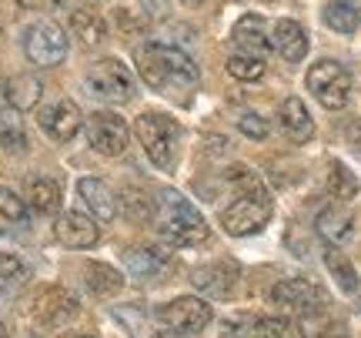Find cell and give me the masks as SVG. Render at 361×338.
Returning a JSON list of instances; mask_svg holds the SVG:
<instances>
[{
	"label": "cell",
	"instance_id": "5bb4252c",
	"mask_svg": "<svg viewBox=\"0 0 361 338\" xmlns=\"http://www.w3.org/2000/svg\"><path fill=\"white\" fill-rule=\"evenodd\" d=\"M231 40H234V47H238V54H247V57L264 61V54H268V47H271V37L264 34V17L245 13V17L234 24Z\"/></svg>",
	"mask_w": 361,
	"mask_h": 338
},
{
	"label": "cell",
	"instance_id": "f1b7e54d",
	"mask_svg": "<svg viewBox=\"0 0 361 338\" xmlns=\"http://www.w3.org/2000/svg\"><path fill=\"white\" fill-rule=\"evenodd\" d=\"M228 74L238 80H258L261 74H264V61L247 57V54H231V57H228Z\"/></svg>",
	"mask_w": 361,
	"mask_h": 338
},
{
	"label": "cell",
	"instance_id": "4dcf8cb0",
	"mask_svg": "<svg viewBox=\"0 0 361 338\" xmlns=\"http://www.w3.org/2000/svg\"><path fill=\"white\" fill-rule=\"evenodd\" d=\"M258 332H261V338H305L301 328L291 318H261Z\"/></svg>",
	"mask_w": 361,
	"mask_h": 338
},
{
	"label": "cell",
	"instance_id": "484cf974",
	"mask_svg": "<svg viewBox=\"0 0 361 338\" xmlns=\"http://www.w3.org/2000/svg\"><path fill=\"white\" fill-rule=\"evenodd\" d=\"M40 101V80L30 74H17L13 80H7V104L13 111H27Z\"/></svg>",
	"mask_w": 361,
	"mask_h": 338
},
{
	"label": "cell",
	"instance_id": "4fadbf2b",
	"mask_svg": "<svg viewBox=\"0 0 361 338\" xmlns=\"http://www.w3.org/2000/svg\"><path fill=\"white\" fill-rule=\"evenodd\" d=\"M54 234L57 241L67 248H94L97 238H101V228L90 215H80V211H64L57 224H54Z\"/></svg>",
	"mask_w": 361,
	"mask_h": 338
},
{
	"label": "cell",
	"instance_id": "8d00e7d4",
	"mask_svg": "<svg viewBox=\"0 0 361 338\" xmlns=\"http://www.w3.org/2000/svg\"><path fill=\"white\" fill-rule=\"evenodd\" d=\"M17 7H24V11H54V7H61V0H17Z\"/></svg>",
	"mask_w": 361,
	"mask_h": 338
},
{
	"label": "cell",
	"instance_id": "83f0119b",
	"mask_svg": "<svg viewBox=\"0 0 361 338\" xmlns=\"http://www.w3.org/2000/svg\"><path fill=\"white\" fill-rule=\"evenodd\" d=\"M328 195L341 198V201H348V198L358 195V178H355V171L345 168L341 161H335L331 171H328Z\"/></svg>",
	"mask_w": 361,
	"mask_h": 338
},
{
	"label": "cell",
	"instance_id": "8992f818",
	"mask_svg": "<svg viewBox=\"0 0 361 338\" xmlns=\"http://www.w3.org/2000/svg\"><path fill=\"white\" fill-rule=\"evenodd\" d=\"M24 54L34 67H57L67 57V34L54 20H37L27 27Z\"/></svg>",
	"mask_w": 361,
	"mask_h": 338
},
{
	"label": "cell",
	"instance_id": "3957f363",
	"mask_svg": "<svg viewBox=\"0 0 361 338\" xmlns=\"http://www.w3.org/2000/svg\"><path fill=\"white\" fill-rule=\"evenodd\" d=\"M134 131H137V141H141L144 155L151 157L157 168L161 171L174 168V161H178V138H180L174 117L157 114V111H147V114L137 117Z\"/></svg>",
	"mask_w": 361,
	"mask_h": 338
},
{
	"label": "cell",
	"instance_id": "5b68a950",
	"mask_svg": "<svg viewBox=\"0 0 361 338\" xmlns=\"http://www.w3.org/2000/svg\"><path fill=\"white\" fill-rule=\"evenodd\" d=\"M308 91L328 111H341L351 97V74L338 61H318L308 71Z\"/></svg>",
	"mask_w": 361,
	"mask_h": 338
},
{
	"label": "cell",
	"instance_id": "e575fe53",
	"mask_svg": "<svg viewBox=\"0 0 361 338\" xmlns=\"http://www.w3.org/2000/svg\"><path fill=\"white\" fill-rule=\"evenodd\" d=\"M224 338H261V332H258V325H247V322H234V325H228Z\"/></svg>",
	"mask_w": 361,
	"mask_h": 338
},
{
	"label": "cell",
	"instance_id": "f35d334b",
	"mask_svg": "<svg viewBox=\"0 0 361 338\" xmlns=\"http://www.w3.org/2000/svg\"><path fill=\"white\" fill-rule=\"evenodd\" d=\"M0 107H7V78L0 74Z\"/></svg>",
	"mask_w": 361,
	"mask_h": 338
},
{
	"label": "cell",
	"instance_id": "7402d4cb",
	"mask_svg": "<svg viewBox=\"0 0 361 338\" xmlns=\"http://www.w3.org/2000/svg\"><path fill=\"white\" fill-rule=\"evenodd\" d=\"M324 24L335 34H355L361 24V11L355 0H328L324 4Z\"/></svg>",
	"mask_w": 361,
	"mask_h": 338
},
{
	"label": "cell",
	"instance_id": "d4e9b609",
	"mask_svg": "<svg viewBox=\"0 0 361 338\" xmlns=\"http://www.w3.org/2000/svg\"><path fill=\"white\" fill-rule=\"evenodd\" d=\"M27 201L34 205V211L40 215H51V211L61 208V184L54 178H34L27 184Z\"/></svg>",
	"mask_w": 361,
	"mask_h": 338
},
{
	"label": "cell",
	"instance_id": "6da1fadb",
	"mask_svg": "<svg viewBox=\"0 0 361 338\" xmlns=\"http://www.w3.org/2000/svg\"><path fill=\"white\" fill-rule=\"evenodd\" d=\"M137 71L157 94H188L197 87V64L174 44L151 40L137 51Z\"/></svg>",
	"mask_w": 361,
	"mask_h": 338
},
{
	"label": "cell",
	"instance_id": "ba28073f",
	"mask_svg": "<svg viewBox=\"0 0 361 338\" xmlns=\"http://www.w3.org/2000/svg\"><path fill=\"white\" fill-rule=\"evenodd\" d=\"M87 141L97 155L117 157L128 151L130 131H128V124H124V117L114 114V111H94V114L87 117Z\"/></svg>",
	"mask_w": 361,
	"mask_h": 338
},
{
	"label": "cell",
	"instance_id": "7bdbcfd3",
	"mask_svg": "<svg viewBox=\"0 0 361 338\" xmlns=\"http://www.w3.org/2000/svg\"><path fill=\"white\" fill-rule=\"evenodd\" d=\"M78 338H97V335H78Z\"/></svg>",
	"mask_w": 361,
	"mask_h": 338
},
{
	"label": "cell",
	"instance_id": "7c38bea8",
	"mask_svg": "<svg viewBox=\"0 0 361 338\" xmlns=\"http://www.w3.org/2000/svg\"><path fill=\"white\" fill-rule=\"evenodd\" d=\"M40 128L47 131V138L54 141H74L78 131L84 128V117H80V107L74 101H54V104H44L40 107Z\"/></svg>",
	"mask_w": 361,
	"mask_h": 338
},
{
	"label": "cell",
	"instance_id": "60d3db41",
	"mask_svg": "<svg viewBox=\"0 0 361 338\" xmlns=\"http://www.w3.org/2000/svg\"><path fill=\"white\" fill-rule=\"evenodd\" d=\"M0 338H11L7 335V328H4V322H0Z\"/></svg>",
	"mask_w": 361,
	"mask_h": 338
},
{
	"label": "cell",
	"instance_id": "52a82bcc",
	"mask_svg": "<svg viewBox=\"0 0 361 338\" xmlns=\"http://www.w3.org/2000/svg\"><path fill=\"white\" fill-rule=\"evenodd\" d=\"M87 87L104 101L121 104V101H130V94H134V74L117 57H104L87 67Z\"/></svg>",
	"mask_w": 361,
	"mask_h": 338
},
{
	"label": "cell",
	"instance_id": "d6a6232c",
	"mask_svg": "<svg viewBox=\"0 0 361 338\" xmlns=\"http://www.w3.org/2000/svg\"><path fill=\"white\" fill-rule=\"evenodd\" d=\"M124 211H128V218H134V222H144V218L154 215V201L137 195V191H124Z\"/></svg>",
	"mask_w": 361,
	"mask_h": 338
},
{
	"label": "cell",
	"instance_id": "cb8c5ba5",
	"mask_svg": "<svg viewBox=\"0 0 361 338\" xmlns=\"http://www.w3.org/2000/svg\"><path fill=\"white\" fill-rule=\"evenodd\" d=\"M84 274H87V288L94 295H101V298L117 295L124 288V274L117 272V268H111V265H101V261H90L87 268H84Z\"/></svg>",
	"mask_w": 361,
	"mask_h": 338
},
{
	"label": "cell",
	"instance_id": "7a4b0ae2",
	"mask_svg": "<svg viewBox=\"0 0 361 338\" xmlns=\"http://www.w3.org/2000/svg\"><path fill=\"white\" fill-rule=\"evenodd\" d=\"M157 218V234L174 248H194V245H204L211 228H207L204 215L194 208L188 198H180L178 191H164L161 201L154 208Z\"/></svg>",
	"mask_w": 361,
	"mask_h": 338
},
{
	"label": "cell",
	"instance_id": "9c48e42d",
	"mask_svg": "<svg viewBox=\"0 0 361 338\" xmlns=\"http://www.w3.org/2000/svg\"><path fill=\"white\" fill-rule=\"evenodd\" d=\"M30 315H34V322H40V325L61 328L78 315V298L61 285H44L30 298Z\"/></svg>",
	"mask_w": 361,
	"mask_h": 338
},
{
	"label": "cell",
	"instance_id": "603a6c76",
	"mask_svg": "<svg viewBox=\"0 0 361 338\" xmlns=\"http://www.w3.org/2000/svg\"><path fill=\"white\" fill-rule=\"evenodd\" d=\"M318 234H322L324 241H331V245H341V241H348L351 238V215L345 208H324L318 215Z\"/></svg>",
	"mask_w": 361,
	"mask_h": 338
},
{
	"label": "cell",
	"instance_id": "74e56055",
	"mask_svg": "<svg viewBox=\"0 0 361 338\" xmlns=\"http://www.w3.org/2000/svg\"><path fill=\"white\" fill-rule=\"evenodd\" d=\"M311 338H348V335H345V332H341L338 325H324L322 332H314Z\"/></svg>",
	"mask_w": 361,
	"mask_h": 338
},
{
	"label": "cell",
	"instance_id": "2e32d148",
	"mask_svg": "<svg viewBox=\"0 0 361 338\" xmlns=\"http://www.w3.org/2000/svg\"><path fill=\"white\" fill-rule=\"evenodd\" d=\"M78 195H80V201L87 205L94 222H111L117 215V198H114V191L107 188V181H101V178H80Z\"/></svg>",
	"mask_w": 361,
	"mask_h": 338
},
{
	"label": "cell",
	"instance_id": "f546056e",
	"mask_svg": "<svg viewBox=\"0 0 361 338\" xmlns=\"http://www.w3.org/2000/svg\"><path fill=\"white\" fill-rule=\"evenodd\" d=\"M27 278V265L11 251H0V288H17Z\"/></svg>",
	"mask_w": 361,
	"mask_h": 338
},
{
	"label": "cell",
	"instance_id": "d6986e66",
	"mask_svg": "<svg viewBox=\"0 0 361 338\" xmlns=\"http://www.w3.org/2000/svg\"><path fill=\"white\" fill-rule=\"evenodd\" d=\"M234 274H238V268H234L231 261H218V265L197 268L194 272V285L201 288V291H207L211 298H224L234 288Z\"/></svg>",
	"mask_w": 361,
	"mask_h": 338
},
{
	"label": "cell",
	"instance_id": "44dd1931",
	"mask_svg": "<svg viewBox=\"0 0 361 338\" xmlns=\"http://www.w3.org/2000/svg\"><path fill=\"white\" fill-rule=\"evenodd\" d=\"M0 147L11 155H24L27 151V128L20 111L13 107H0Z\"/></svg>",
	"mask_w": 361,
	"mask_h": 338
},
{
	"label": "cell",
	"instance_id": "ac0fdd59",
	"mask_svg": "<svg viewBox=\"0 0 361 338\" xmlns=\"http://www.w3.org/2000/svg\"><path fill=\"white\" fill-rule=\"evenodd\" d=\"M281 128H284V134H288L295 144L311 141V134H314V121H311L308 107H305V101H301V97H284V104H281Z\"/></svg>",
	"mask_w": 361,
	"mask_h": 338
},
{
	"label": "cell",
	"instance_id": "836d02e7",
	"mask_svg": "<svg viewBox=\"0 0 361 338\" xmlns=\"http://www.w3.org/2000/svg\"><path fill=\"white\" fill-rule=\"evenodd\" d=\"M238 128H241V134H247L251 141H264V138H268V121L261 114H241L238 117Z\"/></svg>",
	"mask_w": 361,
	"mask_h": 338
},
{
	"label": "cell",
	"instance_id": "277c9868",
	"mask_svg": "<svg viewBox=\"0 0 361 338\" xmlns=\"http://www.w3.org/2000/svg\"><path fill=\"white\" fill-rule=\"evenodd\" d=\"M271 198L264 188H251L245 195L231 201V208L221 211V224H224V231L234 234V238H245V234H255L261 231L264 224L271 222Z\"/></svg>",
	"mask_w": 361,
	"mask_h": 338
},
{
	"label": "cell",
	"instance_id": "8fae6325",
	"mask_svg": "<svg viewBox=\"0 0 361 338\" xmlns=\"http://www.w3.org/2000/svg\"><path fill=\"white\" fill-rule=\"evenodd\" d=\"M271 301L284 305V308H298V312H322L328 305V295L305 278H284L271 288Z\"/></svg>",
	"mask_w": 361,
	"mask_h": 338
},
{
	"label": "cell",
	"instance_id": "9a60e30c",
	"mask_svg": "<svg viewBox=\"0 0 361 338\" xmlns=\"http://www.w3.org/2000/svg\"><path fill=\"white\" fill-rule=\"evenodd\" d=\"M271 47L281 54L288 64H298L305 54H308V34H305V27L291 20V17H281L274 30H271Z\"/></svg>",
	"mask_w": 361,
	"mask_h": 338
},
{
	"label": "cell",
	"instance_id": "e0dca14e",
	"mask_svg": "<svg viewBox=\"0 0 361 338\" xmlns=\"http://www.w3.org/2000/svg\"><path fill=\"white\" fill-rule=\"evenodd\" d=\"M124 268L134 282H154L168 268V255L161 248H130L124 255Z\"/></svg>",
	"mask_w": 361,
	"mask_h": 338
},
{
	"label": "cell",
	"instance_id": "1f68e13d",
	"mask_svg": "<svg viewBox=\"0 0 361 338\" xmlns=\"http://www.w3.org/2000/svg\"><path fill=\"white\" fill-rule=\"evenodd\" d=\"M0 218H7V222H27L24 198H17L11 188H0Z\"/></svg>",
	"mask_w": 361,
	"mask_h": 338
},
{
	"label": "cell",
	"instance_id": "4316f807",
	"mask_svg": "<svg viewBox=\"0 0 361 338\" xmlns=\"http://www.w3.org/2000/svg\"><path fill=\"white\" fill-rule=\"evenodd\" d=\"M324 265H328V272L335 274V282L341 285V291H358V272H355V265L348 261L345 251H338L335 245L324 248Z\"/></svg>",
	"mask_w": 361,
	"mask_h": 338
},
{
	"label": "cell",
	"instance_id": "30bf717a",
	"mask_svg": "<svg viewBox=\"0 0 361 338\" xmlns=\"http://www.w3.org/2000/svg\"><path fill=\"white\" fill-rule=\"evenodd\" d=\"M211 318H214V308L204 298H194V295L174 298L157 308V322L161 325H168L171 332H188V335L197 332V328H204Z\"/></svg>",
	"mask_w": 361,
	"mask_h": 338
},
{
	"label": "cell",
	"instance_id": "ab89813d",
	"mask_svg": "<svg viewBox=\"0 0 361 338\" xmlns=\"http://www.w3.org/2000/svg\"><path fill=\"white\" fill-rule=\"evenodd\" d=\"M154 338H188V332H157Z\"/></svg>",
	"mask_w": 361,
	"mask_h": 338
},
{
	"label": "cell",
	"instance_id": "b9f144b4",
	"mask_svg": "<svg viewBox=\"0 0 361 338\" xmlns=\"http://www.w3.org/2000/svg\"><path fill=\"white\" fill-rule=\"evenodd\" d=\"M184 4H204V0H184Z\"/></svg>",
	"mask_w": 361,
	"mask_h": 338
},
{
	"label": "cell",
	"instance_id": "ffe728a7",
	"mask_svg": "<svg viewBox=\"0 0 361 338\" xmlns=\"http://www.w3.org/2000/svg\"><path fill=\"white\" fill-rule=\"evenodd\" d=\"M71 34L84 44V47H97L104 37H107V20H104L97 11L90 7H78L71 13Z\"/></svg>",
	"mask_w": 361,
	"mask_h": 338
},
{
	"label": "cell",
	"instance_id": "d590c367",
	"mask_svg": "<svg viewBox=\"0 0 361 338\" xmlns=\"http://www.w3.org/2000/svg\"><path fill=\"white\" fill-rule=\"evenodd\" d=\"M117 318H121V322H128L134 335H144V315H137L134 308H121V312H117Z\"/></svg>",
	"mask_w": 361,
	"mask_h": 338
}]
</instances>
